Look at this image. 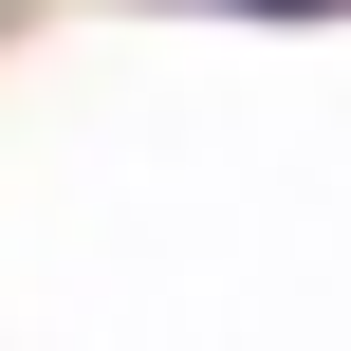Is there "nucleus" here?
Here are the masks:
<instances>
[{
  "label": "nucleus",
  "mask_w": 351,
  "mask_h": 351,
  "mask_svg": "<svg viewBox=\"0 0 351 351\" xmlns=\"http://www.w3.org/2000/svg\"><path fill=\"white\" fill-rule=\"evenodd\" d=\"M259 19H333V0H259Z\"/></svg>",
  "instance_id": "obj_1"
}]
</instances>
